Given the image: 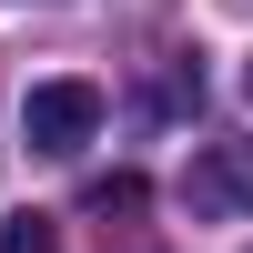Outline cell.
<instances>
[{"label": "cell", "instance_id": "4", "mask_svg": "<svg viewBox=\"0 0 253 253\" xmlns=\"http://www.w3.org/2000/svg\"><path fill=\"white\" fill-rule=\"evenodd\" d=\"M91 213L112 223V213H142V172H112V182H91Z\"/></svg>", "mask_w": 253, "mask_h": 253}, {"label": "cell", "instance_id": "3", "mask_svg": "<svg viewBox=\"0 0 253 253\" xmlns=\"http://www.w3.org/2000/svg\"><path fill=\"white\" fill-rule=\"evenodd\" d=\"M0 253H61V223L51 213H10L0 223Z\"/></svg>", "mask_w": 253, "mask_h": 253}, {"label": "cell", "instance_id": "1", "mask_svg": "<svg viewBox=\"0 0 253 253\" xmlns=\"http://www.w3.org/2000/svg\"><path fill=\"white\" fill-rule=\"evenodd\" d=\"M91 132H101V91L91 81H41V91L20 101V142H31V152H81Z\"/></svg>", "mask_w": 253, "mask_h": 253}, {"label": "cell", "instance_id": "5", "mask_svg": "<svg viewBox=\"0 0 253 253\" xmlns=\"http://www.w3.org/2000/svg\"><path fill=\"white\" fill-rule=\"evenodd\" d=\"M243 91H253V71H243Z\"/></svg>", "mask_w": 253, "mask_h": 253}, {"label": "cell", "instance_id": "2", "mask_svg": "<svg viewBox=\"0 0 253 253\" xmlns=\"http://www.w3.org/2000/svg\"><path fill=\"white\" fill-rule=\"evenodd\" d=\"M182 203H193L203 223L253 213V142H203V152H193V172H182Z\"/></svg>", "mask_w": 253, "mask_h": 253}]
</instances>
